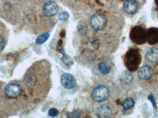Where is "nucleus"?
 <instances>
[{"instance_id": "f257e3e1", "label": "nucleus", "mask_w": 158, "mask_h": 118, "mask_svg": "<svg viewBox=\"0 0 158 118\" xmlns=\"http://www.w3.org/2000/svg\"><path fill=\"white\" fill-rule=\"evenodd\" d=\"M135 72V81L141 88L148 92L158 91V69L149 64L143 63Z\"/></svg>"}, {"instance_id": "f03ea898", "label": "nucleus", "mask_w": 158, "mask_h": 118, "mask_svg": "<svg viewBox=\"0 0 158 118\" xmlns=\"http://www.w3.org/2000/svg\"><path fill=\"white\" fill-rule=\"evenodd\" d=\"M142 54L140 49L137 47L130 48L124 55L123 63L128 71L134 73L136 72L142 64Z\"/></svg>"}, {"instance_id": "7ed1b4c3", "label": "nucleus", "mask_w": 158, "mask_h": 118, "mask_svg": "<svg viewBox=\"0 0 158 118\" xmlns=\"http://www.w3.org/2000/svg\"><path fill=\"white\" fill-rule=\"evenodd\" d=\"M147 28L144 24L136 25L132 27L130 31V39L135 45H144L147 43Z\"/></svg>"}, {"instance_id": "20e7f679", "label": "nucleus", "mask_w": 158, "mask_h": 118, "mask_svg": "<svg viewBox=\"0 0 158 118\" xmlns=\"http://www.w3.org/2000/svg\"><path fill=\"white\" fill-rule=\"evenodd\" d=\"M143 63L149 64L158 70V44L146 50L144 54Z\"/></svg>"}, {"instance_id": "39448f33", "label": "nucleus", "mask_w": 158, "mask_h": 118, "mask_svg": "<svg viewBox=\"0 0 158 118\" xmlns=\"http://www.w3.org/2000/svg\"><path fill=\"white\" fill-rule=\"evenodd\" d=\"M109 96L108 88L104 85L97 86L92 93V98L97 103H101L106 101L109 97Z\"/></svg>"}, {"instance_id": "423d86ee", "label": "nucleus", "mask_w": 158, "mask_h": 118, "mask_svg": "<svg viewBox=\"0 0 158 118\" xmlns=\"http://www.w3.org/2000/svg\"><path fill=\"white\" fill-rule=\"evenodd\" d=\"M23 92L22 86L17 83H10L8 84L4 89L5 95L10 99L19 98L22 95Z\"/></svg>"}, {"instance_id": "0eeeda50", "label": "nucleus", "mask_w": 158, "mask_h": 118, "mask_svg": "<svg viewBox=\"0 0 158 118\" xmlns=\"http://www.w3.org/2000/svg\"><path fill=\"white\" fill-rule=\"evenodd\" d=\"M107 19L104 15L100 14H95L91 17L90 24L93 29L99 31L105 28L106 24Z\"/></svg>"}, {"instance_id": "6e6552de", "label": "nucleus", "mask_w": 158, "mask_h": 118, "mask_svg": "<svg viewBox=\"0 0 158 118\" xmlns=\"http://www.w3.org/2000/svg\"><path fill=\"white\" fill-rule=\"evenodd\" d=\"M123 9L127 14L134 16L140 10V4L136 0H126L123 4Z\"/></svg>"}, {"instance_id": "1a4fd4ad", "label": "nucleus", "mask_w": 158, "mask_h": 118, "mask_svg": "<svg viewBox=\"0 0 158 118\" xmlns=\"http://www.w3.org/2000/svg\"><path fill=\"white\" fill-rule=\"evenodd\" d=\"M61 82L62 85L67 89L74 88L77 84L76 79L72 74L64 73L61 77Z\"/></svg>"}, {"instance_id": "9d476101", "label": "nucleus", "mask_w": 158, "mask_h": 118, "mask_svg": "<svg viewBox=\"0 0 158 118\" xmlns=\"http://www.w3.org/2000/svg\"><path fill=\"white\" fill-rule=\"evenodd\" d=\"M58 5L53 2H49L46 3L43 7V12L46 16L51 17L55 15L58 11Z\"/></svg>"}, {"instance_id": "9b49d317", "label": "nucleus", "mask_w": 158, "mask_h": 118, "mask_svg": "<svg viewBox=\"0 0 158 118\" xmlns=\"http://www.w3.org/2000/svg\"><path fill=\"white\" fill-rule=\"evenodd\" d=\"M147 43L151 46L158 44V28L152 27L147 29Z\"/></svg>"}, {"instance_id": "f8f14e48", "label": "nucleus", "mask_w": 158, "mask_h": 118, "mask_svg": "<svg viewBox=\"0 0 158 118\" xmlns=\"http://www.w3.org/2000/svg\"><path fill=\"white\" fill-rule=\"evenodd\" d=\"M96 114L99 118L111 117L112 116V110L108 105H103L98 108Z\"/></svg>"}, {"instance_id": "ddd939ff", "label": "nucleus", "mask_w": 158, "mask_h": 118, "mask_svg": "<svg viewBox=\"0 0 158 118\" xmlns=\"http://www.w3.org/2000/svg\"><path fill=\"white\" fill-rule=\"evenodd\" d=\"M135 101L132 97L125 98L122 104V106L124 111L131 113L134 109L135 105Z\"/></svg>"}, {"instance_id": "4468645a", "label": "nucleus", "mask_w": 158, "mask_h": 118, "mask_svg": "<svg viewBox=\"0 0 158 118\" xmlns=\"http://www.w3.org/2000/svg\"><path fill=\"white\" fill-rule=\"evenodd\" d=\"M135 76H133L132 72L129 71H124L120 77V81L122 83L126 85H130L133 83Z\"/></svg>"}, {"instance_id": "2eb2a0df", "label": "nucleus", "mask_w": 158, "mask_h": 118, "mask_svg": "<svg viewBox=\"0 0 158 118\" xmlns=\"http://www.w3.org/2000/svg\"><path fill=\"white\" fill-rule=\"evenodd\" d=\"M98 68L101 73L103 74H107L111 69V67L106 62H101L98 65Z\"/></svg>"}, {"instance_id": "dca6fc26", "label": "nucleus", "mask_w": 158, "mask_h": 118, "mask_svg": "<svg viewBox=\"0 0 158 118\" xmlns=\"http://www.w3.org/2000/svg\"><path fill=\"white\" fill-rule=\"evenodd\" d=\"M50 33L47 32V33H44L40 35L37 39H36V43L38 44H42L45 43L47 40L49 39L50 37Z\"/></svg>"}, {"instance_id": "f3484780", "label": "nucleus", "mask_w": 158, "mask_h": 118, "mask_svg": "<svg viewBox=\"0 0 158 118\" xmlns=\"http://www.w3.org/2000/svg\"><path fill=\"white\" fill-rule=\"evenodd\" d=\"M59 19L63 21H65L67 20L69 18V14L66 12H63L59 14Z\"/></svg>"}, {"instance_id": "a211bd4d", "label": "nucleus", "mask_w": 158, "mask_h": 118, "mask_svg": "<svg viewBox=\"0 0 158 118\" xmlns=\"http://www.w3.org/2000/svg\"><path fill=\"white\" fill-rule=\"evenodd\" d=\"M63 60L65 64L67 65H72L73 64L72 59L67 55H64L63 57Z\"/></svg>"}, {"instance_id": "6ab92c4d", "label": "nucleus", "mask_w": 158, "mask_h": 118, "mask_svg": "<svg viewBox=\"0 0 158 118\" xmlns=\"http://www.w3.org/2000/svg\"><path fill=\"white\" fill-rule=\"evenodd\" d=\"M59 111L56 108H51L49 111V115L50 116L55 117L58 116Z\"/></svg>"}, {"instance_id": "aec40b11", "label": "nucleus", "mask_w": 158, "mask_h": 118, "mask_svg": "<svg viewBox=\"0 0 158 118\" xmlns=\"http://www.w3.org/2000/svg\"><path fill=\"white\" fill-rule=\"evenodd\" d=\"M5 45V42L4 39L2 36H0V52L3 50Z\"/></svg>"}, {"instance_id": "412c9836", "label": "nucleus", "mask_w": 158, "mask_h": 118, "mask_svg": "<svg viewBox=\"0 0 158 118\" xmlns=\"http://www.w3.org/2000/svg\"><path fill=\"white\" fill-rule=\"evenodd\" d=\"M155 3L157 6V10L158 13V0H155Z\"/></svg>"}, {"instance_id": "4be33fe9", "label": "nucleus", "mask_w": 158, "mask_h": 118, "mask_svg": "<svg viewBox=\"0 0 158 118\" xmlns=\"http://www.w3.org/2000/svg\"><path fill=\"white\" fill-rule=\"evenodd\" d=\"M0 89H1V85H0Z\"/></svg>"}]
</instances>
